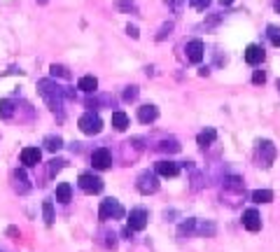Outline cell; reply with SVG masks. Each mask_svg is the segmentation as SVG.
Segmentation results:
<instances>
[{"label":"cell","instance_id":"30bf717a","mask_svg":"<svg viewBox=\"0 0 280 252\" xmlns=\"http://www.w3.org/2000/svg\"><path fill=\"white\" fill-rule=\"evenodd\" d=\"M40 161H42V152L38 147H24L21 150V163H24L26 168H33Z\"/></svg>","mask_w":280,"mask_h":252},{"label":"cell","instance_id":"d4e9b609","mask_svg":"<svg viewBox=\"0 0 280 252\" xmlns=\"http://www.w3.org/2000/svg\"><path fill=\"white\" fill-rule=\"evenodd\" d=\"M45 147H47L49 152H58V150L63 147V138H61V136H47V138H45Z\"/></svg>","mask_w":280,"mask_h":252},{"label":"cell","instance_id":"7c38bea8","mask_svg":"<svg viewBox=\"0 0 280 252\" xmlns=\"http://www.w3.org/2000/svg\"><path fill=\"white\" fill-rule=\"evenodd\" d=\"M154 173L161 175V178H175V175L180 173V166L175 161H159L157 166H154Z\"/></svg>","mask_w":280,"mask_h":252},{"label":"cell","instance_id":"4316f807","mask_svg":"<svg viewBox=\"0 0 280 252\" xmlns=\"http://www.w3.org/2000/svg\"><path fill=\"white\" fill-rule=\"evenodd\" d=\"M42 215H45V222H47V224H54V203H51L49 199L42 201Z\"/></svg>","mask_w":280,"mask_h":252},{"label":"cell","instance_id":"484cf974","mask_svg":"<svg viewBox=\"0 0 280 252\" xmlns=\"http://www.w3.org/2000/svg\"><path fill=\"white\" fill-rule=\"evenodd\" d=\"M0 117L2 119H12L14 117V105H12V101H0Z\"/></svg>","mask_w":280,"mask_h":252},{"label":"cell","instance_id":"8992f818","mask_svg":"<svg viewBox=\"0 0 280 252\" xmlns=\"http://www.w3.org/2000/svg\"><path fill=\"white\" fill-rule=\"evenodd\" d=\"M77 185H80V189L84 194H100L103 192V180L98 175H93V173H82L80 180H77Z\"/></svg>","mask_w":280,"mask_h":252},{"label":"cell","instance_id":"b9f144b4","mask_svg":"<svg viewBox=\"0 0 280 252\" xmlns=\"http://www.w3.org/2000/svg\"><path fill=\"white\" fill-rule=\"evenodd\" d=\"M35 2H40V5H47V2H49V0H35Z\"/></svg>","mask_w":280,"mask_h":252},{"label":"cell","instance_id":"f1b7e54d","mask_svg":"<svg viewBox=\"0 0 280 252\" xmlns=\"http://www.w3.org/2000/svg\"><path fill=\"white\" fill-rule=\"evenodd\" d=\"M266 35H269L271 45L280 47V28H278V26H269V28H266Z\"/></svg>","mask_w":280,"mask_h":252},{"label":"cell","instance_id":"8fae6325","mask_svg":"<svg viewBox=\"0 0 280 252\" xmlns=\"http://www.w3.org/2000/svg\"><path fill=\"white\" fill-rule=\"evenodd\" d=\"M203 51H206V47H203L201 40H191L187 45V58H189L191 63H201L203 61Z\"/></svg>","mask_w":280,"mask_h":252},{"label":"cell","instance_id":"cb8c5ba5","mask_svg":"<svg viewBox=\"0 0 280 252\" xmlns=\"http://www.w3.org/2000/svg\"><path fill=\"white\" fill-rule=\"evenodd\" d=\"M215 231H217V227H215L213 222H198L196 220V234H201V236H215Z\"/></svg>","mask_w":280,"mask_h":252},{"label":"cell","instance_id":"7a4b0ae2","mask_svg":"<svg viewBox=\"0 0 280 252\" xmlns=\"http://www.w3.org/2000/svg\"><path fill=\"white\" fill-rule=\"evenodd\" d=\"M126 210H124V205L115 199H105V201H100V208H98V217L103 222L107 220H122Z\"/></svg>","mask_w":280,"mask_h":252},{"label":"cell","instance_id":"603a6c76","mask_svg":"<svg viewBox=\"0 0 280 252\" xmlns=\"http://www.w3.org/2000/svg\"><path fill=\"white\" fill-rule=\"evenodd\" d=\"M157 150L159 152H180V143H178L175 138H166L157 145Z\"/></svg>","mask_w":280,"mask_h":252},{"label":"cell","instance_id":"ac0fdd59","mask_svg":"<svg viewBox=\"0 0 280 252\" xmlns=\"http://www.w3.org/2000/svg\"><path fill=\"white\" fill-rule=\"evenodd\" d=\"M215 140H217V131H215V129H206V131H201V133H198L196 143L203 147V150H206V147L213 145Z\"/></svg>","mask_w":280,"mask_h":252},{"label":"cell","instance_id":"9c48e42d","mask_svg":"<svg viewBox=\"0 0 280 252\" xmlns=\"http://www.w3.org/2000/svg\"><path fill=\"white\" fill-rule=\"evenodd\" d=\"M243 227H245L247 231H252V234H257V231L262 229V217H259V212H257L255 208H247V210L243 212Z\"/></svg>","mask_w":280,"mask_h":252},{"label":"cell","instance_id":"60d3db41","mask_svg":"<svg viewBox=\"0 0 280 252\" xmlns=\"http://www.w3.org/2000/svg\"><path fill=\"white\" fill-rule=\"evenodd\" d=\"M231 2H233V0H220V5H224V7H229Z\"/></svg>","mask_w":280,"mask_h":252},{"label":"cell","instance_id":"9a60e30c","mask_svg":"<svg viewBox=\"0 0 280 252\" xmlns=\"http://www.w3.org/2000/svg\"><path fill=\"white\" fill-rule=\"evenodd\" d=\"M12 185H14V189H17L19 194H26L28 189H31V182H28V175H26L24 171H14L12 173Z\"/></svg>","mask_w":280,"mask_h":252},{"label":"cell","instance_id":"8d00e7d4","mask_svg":"<svg viewBox=\"0 0 280 252\" xmlns=\"http://www.w3.org/2000/svg\"><path fill=\"white\" fill-rule=\"evenodd\" d=\"M103 236L107 238V241H105V248H115V245H117V234H112V231H105Z\"/></svg>","mask_w":280,"mask_h":252},{"label":"cell","instance_id":"74e56055","mask_svg":"<svg viewBox=\"0 0 280 252\" xmlns=\"http://www.w3.org/2000/svg\"><path fill=\"white\" fill-rule=\"evenodd\" d=\"M126 33H129V35H131L133 40H138V38H140V33H138V26H133V24H129V26H126Z\"/></svg>","mask_w":280,"mask_h":252},{"label":"cell","instance_id":"e575fe53","mask_svg":"<svg viewBox=\"0 0 280 252\" xmlns=\"http://www.w3.org/2000/svg\"><path fill=\"white\" fill-rule=\"evenodd\" d=\"M189 5H191L194 9H198V12H203V9L210 5V0H189Z\"/></svg>","mask_w":280,"mask_h":252},{"label":"cell","instance_id":"f35d334b","mask_svg":"<svg viewBox=\"0 0 280 252\" xmlns=\"http://www.w3.org/2000/svg\"><path fill=\"white\" fill-rule=\"evenodd\" d=\"M180 2L182 0H166V5L173 9V12H180Z\"/></svg>","mask_w":280,"mask_h":252},{"label":"cell","instance_id":"d6a6232c","mask_svg":"<svg viewBox=\"0 0 280 252\" xmlns=\"http://www.w3.org/2000/svg\"><path fill=\"white\" fill-rule=\"evenodd\" d=\"M222 19H224L222 12H215V14H210V16L206 19V28H213V26H217L220 21H222Z\"/></svg>","mask_w":280,"mask_h":252},{"label":"cell","instance_id":"277c9868","mask_svg":"<svg viewBox=\"0 0 280 252\" xmlns=\"http://www.w3.org/2000/svg\"><path fill=\"white\" fill-rule=\"evenodd\" d=\"M276 154H278V150H276V145H273L271 140H259L257 143V163L259 166L269 168L276 161Z\"/></svg>","mask_w":280,"mask_h":252},{"label":"cell","instance_id":"6da1fadb","mask_svg":"<svg viewBox=\"0 0 280 252\" xmlns=\"http://www.w3.org/2000/svg\"><path fill=\"white\" fill-rule=\"evenodd\" d=\"M38 91H40V96L47 101V105H49L51 112H56L58 117H63V87H58L56 82L51 80H40L38 82Z\"/></svg>","mask_w":280,"mask_h":252},{"label":"cell","instance_id":"ee69618b","mask_svg":"<svg viewBox=\"0 0 280 252\" xmlns=\"http://www.w3.org/2000/svg\"><path fill=\"white\" fill-rule=\"evenodd\" d=\"M276 87H278V91H280V80H278V82H276Z\"/></svg>","mask_w":280,"mask_h":252},{"label":"cell","instance_id":"3957f363","mask_svg":"<svg viewBox=\"0 0 280 252\" xmlns=\"http://www.w3.org/2000/svg\"><path fill=\"white\" fill-rule=\"evenodd\" d=\"M136 187H138L140 194H157L159 192V175L157 173H152V171H145V173H140L138 180H136Z\"/></svg>","mask_w":280,"mask_h":252},{"label":"cell","instance_id":"e0dca14e","mask_svg":"<svg viewBox=\"0 0 280 252\" xmlns=\"http://www.w3.org/2000/svg\"><path fill=\"white\" fill-rule=\"evenodd\" d=\"M77 89H82L84 94H96L98 80H96L93 75H84V77H80V82H77Z\"/></svg>","mask_w":280,"mask_h":252},{"label":"cell","instance_id":"d590c367","mask_svg":"<svg viewBox=\"0 0 280 252\" xmlns=\"http://www.w3.org/2000/svg\"><path fill=\"white\" fill-rule=\"evenodd\" d=\"M266 82V73L264 70H255L252 73V84H264Z\"/></svg>","mask_w":280,"mask_h":252},{"label":"cell","instance_id":"4fadbf2b","mask_svg":"<svg viewBox=\"0 0 280 252\" xmlns=\"http://www.w3.org/2000/svg\"><path fill=\"white\" fill-rule=\"evenodd\" d=\"M264 49L259 47V45H247V49H245V61L250 65H259L264 61Z\"/></svg>","mask_w":280,"mask_h":252},{"label":"cell","instance_id":"1f68e13d","mask_svg":"<svg viewBox=\"0 0 280 252\" xmlns=\"http://www.w3.org/2000/svg\"><path fill=\"white\" fill-rule=\"evenodd\" d=\"M63 163H66L63 159H51V161H49V178H54V175L63 168Z\"/></svg>","mask_w":280,"mask_h":252},{"label":"cell","instance_id":"ba28073f","mask_svg":"<svg viewBox=\"0 0 280 252\" xmlns=\"http://www.w3.org/2000/svg\"><path fill=\"white\" fill-rule=\"evenodd\" d=\"M145 227H147V210H145V208H133V210L129 212V229L142 231Z\"/></svg>","mask_w":280,"mask_h":252},{"label":"cell","instance_id":"7bdbcfd3","mask_svg":"<svg viewBox=\"0 0 280 252\" xmlns=\"http://www.w3.org/2000/svg\"><path fill=\"white\" fill-rule=\"evenodd\" d=\"M276 9H278V12H280V0H276Z\"/></svg>","mask_w":280,"mask_h":252},{"label":"cell","instance_id":"83f0119b","mask_svg":"<svg viewBox=\"0 0 280 252\" xmlns=\"http://www.w3.org/2000/svg\"><path fill=\"white\" fill-rule=\"evenodd\" d=\"M49 73H51V77H63V80H70V70H68L66 65H51L49 68Z\"/></svg>","mask_w":280,"mask_h":252},{"label":"cell","instance_id":"5b68a950","mask_svg":"<svg viewBox=\"0 0 280 252\" xmlns=\"http://www.w3.org/2000/svg\"><path fill=\"white\" fill-rule=\"evenodd\" d=\"M80 131H82L84 136H96V133H100V129H103V119H100L96 112H84L82 117H80Z\"/></svg>","mask_w":280,"mask_h":252},{"label":"cell","instance_id":"ffe728a7","mask_svg":"<svg viewBox=\"0 0 280 252\" xmlns=\"http://www.w3.org/2000/svg\"><path fill=\"white\" fill-rule=\"evenodd\" d=\"M112 126H115V131H126L129 129V117H126V112H122V110L112 112Z\"/></svg>","mask_w":280,"mask_h":252},{"label":"cell","instance_id":"44dd1931","mask_svg":"<svg viewBox=\"0 0 280 252\" xmlns=\"http://www.w3.org/2000/svg\"><path fill=\"white\" fill-rule=\"evenodd\" d=\"M191 234H196V220L194 217H189V220H185L178 227V236L185 238V236H191Z\"/></svg>","mask_w":280,"mask_h":252},{"label":"cell","instance_id":"836d02e7","mask_svg":"<svg viewBox=\"0 0 280 252\" xmlns=\"http://www.w3.org/2000/svg\"><path fill=\"white\" fill-rule=\"evenodd\" d=\"M115 5L122 9V12H131V9H136V2H133V0H115Z\"/></svg>","mask_w":280,"mask_h":252},{"label":"cell","instance_id":"4dcf8cb0","mask_svg":"<svg viewBox=\"0 0 280 252\" xmlns=\"http://www.w3.org/2000/svg\"><path fill=\"white\" fill-rule=\"evenodd\" d=\"M171 31H173V21H168V24H164L161 28H159V33H157V40L161 42V40H166L168 35H171Z\"/></svg>","mask_w":280,"mask_h":252},{"label":"cell","instance_id":"d6986e66","mask_svg":"<svg viewBox=\"0 0 280 252\" xmlns=\"http://www.w3.org/2000/svg\"><path fill=\"white\" fill-rule=\"evenodd\" d=\"M70 199H73V187L68 182H61L56 187V201L58 203H70Z\"/></svg>","mask_w":280,"mask_h":252},{"label":"cell","instance_id":"2e32d148","mask_svg":"<svg viewBox=\"0 0 280 252\" xmlns=\"http://www.w3.org/2000/svg\"><path fill=\"white\" fill-rule=\"evenodd\" d=\"M222 187H224V192H236V194H243V192H245V185H243V180H240L238 175H227V178L222 180Z\"/></svg>","mask_w":280,"mask_h":252},{"label":"cell","instance_id":"5bb4252c","mask_svg":"<svg viewBox=\"0 0 280 252\" xmlns=\"http://www.w3.org/2000/svg\"><path fill=\"white\" fill-rule=\"evenodd\" d=\"M157 117H159V110L157 105H140L138 107V119L142 124H152V122H157Z\"/></svg>","mask_w":280,"mask_h":252},{"label":"cell","instance_id":"ab89813d","mask_svg":"<svg viewBox=\"0 0 280 252\" xmlns=\"http://www.w3.org/2000/svg\"><path fill=\"white\" fill-rule=\"evenodd\" d=\"M122 236H124V238H129V241H131V238H133V229H129V227H126V229H124V231H122Z\"/></svg>","mask_w":280,"mask_h":252},{"label":"cell","instance_id":"f546056e","mask_svg":"<svg viewBox=\"0 0 280 252\" xmlns=\"http://www.w3.org/2000/svg\"><path fill=\"white\" fill-rule=\"evenodd\" d=\"M136 98H138V87H136V84H131V87L124 89V101H126V103H131Z\"/></svg>","mask_w":280,"mask_h":252},{"label":"cell","instance_id":"7402d4cb","mask_svg":"<svg viewBox=\"0 0 280 252\" xmlns=\"http://www.w3.org/2000/svg\"><path fill=\"white\" fill-rule=\"evenodd\" d=\"M252 201H255V203H271L273 192L271 189H255V192H252Z\"/></svg>","mask_w":280,"mask_h":252},{"label":"cell","instance_id":"52a82bcc","mask_svg":"<svg viewBox=\"0 0 280 252\" xmlns=\"http://www.w3.org/2000/svg\"><path fill=\"white\" fill-rule=\"evenodd\" d=\"M91 163H93L96 171H107V168L112 166V154H110V150H105V147L93 150V152H91Z\"/></svg>","mask_w":280,"mask_h":252}]
</instances>
